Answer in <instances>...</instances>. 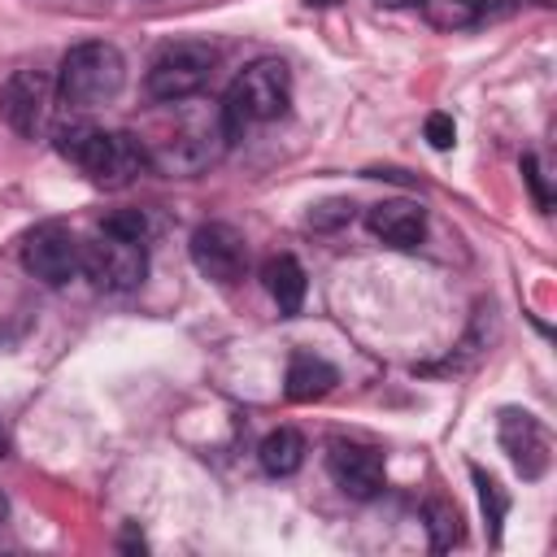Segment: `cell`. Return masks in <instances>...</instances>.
<instances>
[{
  "label": "cell",
  "mask_w": 557,
  "mask_h": 557,
  "mask_svg": "<svg viewBox=\"0 0 557 557\" xmlns=\"http://www.w3.org/2000/svg\"><path fill=\"white\" fill-rule=\"evenodd\" d=\"M470 479H474V487H479V505H483L487 531H492V540H500V522H505V509H509V500H505L500 483H496V479H492L483 466H470Z\"/></svg>",
  "instance_id": "2e32d148"
},
{
  "label": "cell",
  "mask_w": 557,
  "mask_h": 557,
  "mask_svg": "<svg viewBox=\"0 0 557 557\" xmlns=\"http://www.w3.org/2000/svg\"><path fill=\"white\" fill-rule=\"evenodd\" d=\"M522 174H527V183H531V191H535V205H540V209H548L553 200H548V191H544V178H540V161H535L531 152L522 157Z\"/></svg>",
  "instance_id": "7402d4cb"
},
{
  "label": "cell",
  "mask_w": 557,
  "mask_h": 557,
  "mask_svg": "<svg viewBox=\"0 0 557 557\" xmlns=\"http://www.w3.org/2000/svg\"><path fill=\"white\" fill-rule=\"evenodd\" d=\"M426 527H431V548L435 553H448L461 540V513L448 500H431L426 505Z\"/></svg>",
  "instance_id": "e0dca14e"
},
{
  "label": "cell",
  "mask_w": 557,
  "mask_h": 557,
  "mask_svg": "<svg viewBox=\"0 0 557 557\" xmlns=\"http://www.w3.org/2000/svg\"><path fill=\"white\" fill-rule=\"evenodd\" d=\"M9 457V431H4V422H0V461Z\"/></svg>",
  "instance_id": "cb8c5ba5"
},
{
  "label": "cell",
  "mask_w": 557,
  "mask_h": 557,
  "mask_svg": "<svg viewBox=\"0 0 557 557\" xmlns=\"http://www.w3.org/2000/svg\"><path fill=\"white\" fill-rule=\"evenodd\" d=\"M48 100H52V78L44 70H13L0 83V117L9 122V131H17L22 139H35L48 122Z\"/></svg>",
  "instance_id": "9c48e42d"
},
{
  "label": "cell",
  "mask_w": 557,
  "mask_h": 557,
  "mask_svg": "<svg viewBox=\"0 0 557 557\" xmlns=\"http://www.w3.org/2000/svg\"><path fill=\"white\" fill-rule=\"evenodd\" d=\"M348 218H352V200H326L309 213V226H339Z\"/></svg>",
  "instance_id": "44dd1931"
},
{
  "label": "cell",
  "mask_w": 557,
  "mask_h": 557,
  "mask_svg": "<svg viewBox=\"0 0 557 557\" xmlns=\"http://www.w3.org/2000/svg\"><path fill=\"white\" fill-rule=\"evenodd\" d=\"M100 231H104V235H117V239L144 244V239H148V218H144V209H117V213H109V218L100 222Z\"/></svg>",
  "instance_id": "d6986e66"
},
{
  "label": "cell",
  "mask_w": 557,
  "mask_h": 557,
  "mask_svg": "<svg viewBox=\"0 0 557 557\" xmlns=\"http://www.w3.org/2000/svg\"><path fill=\"white\" fill-rule=\"evenodd\" d=\"M326 470L335 479V487L352 500H370L383 492V453L357 440H331L326 448Z\"/></svg>",
  "instance_id": "30bf717a"
},
{
  "label": "cell",
  "mask_w": 557,
  "mask_h": 557,
  "mask_svg": "<svg viewBox=\"0 0 557 557\" xmlns=\"http://www.w3.org/2000/svg\"><path fill=\"white\" fill-rule=\"evenodd\" d=\"M500 448L509 453V461H513V470L522 479H544L548 474L553 444H548V431L540 426L535 413H527V409H500Z\"/></svg>",
  "instance_id": "8fae6325"
},
{
  "label": "cell",
  "mask_w": 557,
  "mask_h": 557,
  "mask_svg": "<svg viewBox=\"0 0 557 557\" xmlns=\"http://www.w3.org/2000/svg\"><path fill=\"white\" fill-rule=\"evenodd\" d=\"M231 144L235 139L226 135V122H222V109H218L213 117H187V122H178L157 148H148V165L161 170V174L187 178V174L209 170Z\"/></svg>",
  "instance_id": "277c9868"
},
{
  "label": "cell",
  "mask_w": 557,
  "mask_h": 557,
  "mask_svg": "<svg viewBox=\"0 0 557 557\" xmlns=\"http://www.w3.org/2000/svg\"><path fill=\"white\" fill-rule=\"evenodd\" d=\"M383 9H409V4H422V0H379Z\"/></svg>",
  "instance_id": "603a6c76"
},
{
  "label": "cell",
  "mask_w": 557,
  "mask_h": 557,
  "mask_svg": "<svg viewBox=\"0 0 557 557\" xmlns=\"http://www.w3.org/2000/svg\"><path fill=\"white\" fill-rule=\"evenodd\" d=\"M83 270L100 292H135L148 274V252L135 239H117L100 231V239L87 244L83 252Z\"/></svg>",
  "instance_id": "52a82bcc"
},
{
  "label": "cell",
  "mask_w": 557,
  "mask_h": 557,
  "mask_svg": "<svg viewBox=\"0 0 557 557\" xmlns=\"http://www.w3.org/2000/svg\"><path fill=\"white\" fill-rule=\"evenodd\" d=\"M57 152L70 157L96 187H126L148 170L144 139L126 131H100L91 122H70L57 131Z\"/></svg>",
  "instance_id": "6da1fadb"
},
{
  "label": "cell",
  "mask_w": 557,
  "mask_h": 557,
  "mask_svg": "<svg viewBox=\"0 0 557 557\" xmlns=\"http://www.w3.org/2000/svg\"><path fill=\"white\" fill-rule=\"evenodd\" d=\"M213 65H218V52L205 39H178V44H165L152 57V65L144 74V87L161 104H183L209 83Z\"/></svg>",
  "instance_id": "5b68a950"
},
{
  "label": "cell",
  "mask_w": 557,
  "mask_h": 557,
  "mask_svg": "<svg viewBox=\"0 0 557 557\" xmlns=\"http://www.w3.org/2000/svg\"><path fill=\"white\" fill-rule=\"evenodd\" d=\"M261 283H265V292H270V300L278 305L283 318H296L300 313V305H305V270H300V261L292 252L270 257L261 265Z\"/></svg>",
  "instance_id": "5bb4252c"
},
{
  "label": "cell",
  "mask_w": 557,
  "mask_h": 557,
  "mask_svg": "<svg viewBox=\"0 0 557 557\" xmlns=\"http://www.w3.org/2000/svg\"><path fill=\"white\" fill-rule=\"evenodd\" d=\"M292 104V70L278 61V57H261L252 65H244L235 74V83L226 87L222 96V122H226V135L239 139L252 122H274L283 117Z\"/></svg>",
  "instance_id": "7a4b0ae2"
},
{
  "label": "cell",
  "mask_w": 557,
  "mask_h": 557,
  "mask_svg": "<svg viewBox=\"0 0 557 557\" xmlns=\"http://www.w3.org/2000/svg\"><path fill=\"white\" fill-rule=\"evenodd\" d=\"M426 144H431L435 152H448V148L457 144V126H453L448 113H431V117H426Z\"/></svg>",
  "instance_id": "ffe728a7"
},
{
  "label": "cell",
  "mask_w": 557,
  "mask_h": 557,
  "mask_svg": "<svg viewBox=\"0 0 557 557\" xmlns=\"http://www.w3.org/2000/svg\"><path fill=\"white\" fill-rule=\"evenodd\" d=\"M335 383H339V370H335L331 361H322V357H313V352H296V357L287 361L283 392H287V400L309 405V400H322Z\"/></svg>",
  "instance_id": "4fadbf2b"
},
{
  "label": "cell",
  "mask_w": 557,
  "mask_h": 557,
  "mask_svg": "<svg viewBox=\"0 0 557 557\" xmlns=\"http://www.w3.org/2000/svg\"><path fill=\"white\" fill-rule=\"evenodd\" d=\"M309 4H331V0H309Z\"/></svg>",
  "instance_id": "484cf974"
},
{
  "label": "cell",
  "mask_w": 557,
  "mask_h": 557,
  "mask_svg": "<svg viewBox=\"0 0 557 557\" xmlns=\"http://www.w3.org/2000/svg\"><path fill=\"white\" fill-rule=\"evenodd\" d=\"M9 518V500H4V492H0V522Z\"/></svg>",
  "instance_id": "d4e9b609"
},
{
  "label": "cell",
  "mask_w": 557,
  "mask_h": 557,
  "mask_svg": "<svg viewBox=\"0 0 557 557\" xmlns=\"http://www.w3.org/2000/svg\"><path fill=\"white\" fill-rule=\"evenodd\" d=\"M366 226L374 239H383L392 248H418L426 235V213L413 200H379L366 209Z\"/></svg>",
  "instance_id": "7c38bea8"
},
{
  "label": "cell",
  "mask_w": 557,
  "mask_h": 557,
  "mask_svg": "<svg viewBox=\"0 0 557 557\" xmlns=\"http://www.w3.org/2000/svg\"><path fill=\"white\" fill-rule=\"evenodd\" d=\"M435 26H470L487 13V0H422Z\"/></svg>",
  "instance_id": "ac0fdd59"
},
{
  "label": "cell",
  "mask_w": 557,
  "mask_h": 557,
  "mask_svg": "<svg viewBox=\"0 0 557 557\" xmlns=\"http://www.w3.org/2000/svg\"><path fill=\"white\" fill-rule=\"evenodd\" d=\"M122 83H126V61L113 44L100 39L74 44L57 70V91L70 109H100L122 91Z\"/></svg>",
  "instance_id": "3957f363"
},
{
  "label": "cell",
  "mask_w": 557,
  "mask_h": 557,
  "mask_svg": "<svg viewBox=\"0 0 557 557\" xmlns=\"http://www.w3.org/2000/svg\"><path fill=\"white\" fill-rule=\"evenodd\" d=\"M22 265L26 274H35L44 287H65L78 270H83V248L74 239L70 226L61 222H44L22 239Z\"/></svg>",
  "instance_id": "8992f818"
},
{
  "label": "cell",
  "mask_w": 557,
  "mask_h": 557,
  "mask_svg": "<svg viewBox=\"0 0 557 557\" xmlns=\"http://www.w3.org/2000/svg\"><path fill=\"white\" fill-rule=\"evenodd\" d=\"M191 265L209 283H239L248 270V244L231 222H205L191 231Z\"/></svg>",
  "instance_id": "ba28073f"
},
{
  "label": "cell",
  "mask_w": 557,
  "mask_h": 557,
  "mask_svg": "<svg viewBox=\"0 0 557 557\" xmlns=\"http://www.w3.org/2000/svg\"><path fill=\"white\" fill-rule=\"evenodd\" d=\"M257 457H261V470H265V474L287 479V474H296L300 461H305V435H300L296 426H274V431L261 440Z\"/></svg>",
  "instance_id": "9a60e30c"
}]
</instances>
